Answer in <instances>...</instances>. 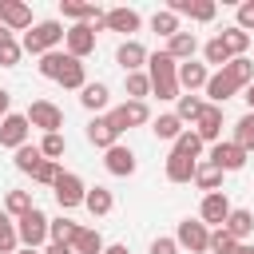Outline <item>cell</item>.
<instances>
[{"instance_id":"cell-20","label":"cell","mask_w":254,"mask_h":254,"mask_svg":"<svg viewBox=\"0 0 254 254\" xmlns=\"http://www.w3.org/2000/svg\"><path fill=\"white\" fill-rule=\"evenodd\" d=\"M206 79H210V67H206V64H198V60L179 64V87H183L187 95H198V91L206 87Z\"/></svg>"},{"instance_id":"cell-19","label":"cell","mask_w":254,"mask_h":254,"mask_svg":"<svg viewBox=\"0 0 254 254\" xmlns=\"http://www.w3.org/2000/svg\"><path fill=\"white\" fill-rule=\"evenodd\" d=\"M147 56H151V52H147L139 40H123V44L115 48V64L123 67V75H127V71H143V67H147Z\"/></svg>"},{"instance_id":"cell-32","label":"cell","mask_w":254,"mask_h":254,"mask_svg":"<svg viewBox=\"0 0 254 254\" xmlns=\"http://www.w3.org/2000/svg\"><path fill=\"white\" fill-rule=\"evenodd\" d=\"M222 71H226V75H230V79H234V87H238V91H242V87H250V83H254V64H250V60H246V56H234V60H230V64H226V67H222Z\"/></svg>"},{"instance_id":"cell-8","label":"cell","mask_w":254,"mask_h":254,"mask_svg":"<svg viewBox=\"0 0 254 254\" xmlns=\"http://www.w3.org/2000/svg\"><path fill=\"white\" fill-rule=\"evenodd\" d=\"M60 16L71 24H91V32H103V8L99 4H83V0H60Z\"/></svg>"},{"instance_id":"cell-37","label":"cell","mask_w":254,"mask_h":254,"mask_svg":"<svg viewBox=\"0 0 254 254\" xmlns=\"http://www.w3.org/2000/svg\"><path fill=\"white\" fill-rule=\"evenodd\" d=\"M151 32H155V36H163V40H171L175 32H183V24H179V16H175V12L159 8V12L151 16Z\"/></svg>"},{"instance_id":"cell-51","label":"cell","mask_w":254,"mask_h":254,"mask_svg":"<svg viewBox=\"0 0 254 254\" xmlns=\"http://www.w3.org/2000/svg\"><path fill=\"white\" fill-rule=\"evenodd\" d=\"M103 254H131V250H127V242H111V246H103Z\"/></svg>"},{"instance_id":"cell-28","label":"cell","mask_w":254,"mask_h":254,"mask_svg":"<svg viewBox=\"0 0 254 254\" xmlns=\"http://www.w3.org/2000/svg\"><path fill=\"white\" fill-rule=\"evenodd\" d=\"M56 83L67 87V91H83V83H87V67H83V60H71V56H67V64H64V71H60Z\"/></svg>"},{"instance_id":"cell-47","label":"cell","mask_w":254,"mask_h":254,"mask_svg":"<svg viewBox=\"0 0 254 254\" xmlns=\"http://www.w3.org/2000/svg\"><path fill=\"white\" fill-rule=\"evenodd\" d=\"M151 254H179V242H175V234H159V238L151 242Z\"/></svg>"},{"instance_id":"cell-22","label":"cell","mask_w":254,"mask_h":254,"mask_svg":"<svg viewBox=\"0 0 254 254\" xmlns=\"http://www.w3.org/2000/svg\"><path fill=\"white\" fill-rule=\"evenodd\" d=\"M163 52H167L175 64H187V60H194V52H198V36L183 28V32H175V36L167 40V48H163Z\"/></svg>"},{"instance_id":"cell-42","label":"cell","mask_w":254,"mask_h":254,"mask_svg":"<svg viewBox=\"0 0 254 254\" xmlns=\"http://www.w3.org/2000/svg\"><path fill=\"white\" fill-rule=\"evenodd\" d=\"M12 155H16L12 163H16V171H20V175H32V171L40 167V159H44V155H40V147H32V143H24V147H20V151H12Z\"/></svg>"},{"instance_id":"cell-11","label":"cell","mask_w":254,"mask_h":254,"mask_svg":"<svg viewBox=\"0 0 254 254\" xmlns=\"http://www.w3.org/2000/svg\"><path fill=\"white\" fill-rule=\"evenodd\" d=\"M234 206H230V198H226V190H214V194H202V202H198V222H206L210 230H218L222 222H226V214H230Z\"/></svg>"},{"instance_id":"cell-41","label":"cell","mask_w":254,"mask_h":254,"mask_svg":"<svg viewBox=\"0 0 254 254\" xmlns=\"http://www.w3.org/2000/svg\"><path fill=\"white\" fill-rule=\"evenodd\" d=\"M20 250V234H16V218H8L0 210V254H16Z\"/></svg>"},{"instance_id":"cell-46","label":"cell","mask_w":254,"mask_h":254,"mask_svg":"<svg viewBox=\"0 0 254 254\" xmlns=\"http://www.w3.org/2000/svg\"><path fill=\"white\" fill-rule=\"evenodd\" d=\"M20 56H24V48H20V40H16V36L0 40V67H16V64H20Z\"/></svg>"},{"instance_id":"cell-1","label":"cell","mask_w":254,"mask_h":254,"mask_svg":"<svg viewBox=\"0 0 254 254\" xmlns=\"http://www.w3.org/2000/svg\"><path fill=\"white\" fill-rule=\"evenodd\" d=\"M147 79H151V95H159V103H171V99H179L183 95V87H179V64L159 48V52H151L147 56Z\"/></svg>"},{"instance_id":"cell-53","label":"cell","mask_w":254,"mask_h":254,"mask_svg":"<svg viewBox=\"0 0 254 254\" xmlns=\"http://www.w3.org/2000/svg\"><path fill=\"white\" fill-rule=\"evenodd\" d=\"M16 254H40V250H28V246H20V250H16Z\"/></svg>"},{"instance_id":"cell-5","label":"cell","mask_w":254,"mask_h":254,"mask_svg":"<svg viewBox=\"0 0 254 254\" xmlns=\"http://www.w3.org/2000/svg\"><path fill=\"white\" fill-rule=\"evenodd\" d=\"M24 119H28V127H40L44 135H56V131L64 127V111H60L52 99H32L28 111H24Z\"/></svg>"},{"instance_id":"cell-39","label":"cell","mask_w":254,"mask_h":254,"mask_svg":"<svg viewBox=\"0 0 254 254\" xmlns=\"http://www.w3.org/2000/svg\"><path fill=\"white\" fill-rule=\"evenodd\" d=\"M230 60H234V56L226 52V44H222L218 36H210V40L202 44V64H214V67H226Z\"/></svg>"},{"instance_id":"cell-3","label":"cell","mask_w":254,"mask_h":254,"mask_svg":"<svg viewBox=\"0 0 254 254\" xmlns=\"http://www.w3.org/2000/svg\"><path fill=\"white\" fill-rule=\"evenodd\" d=\"M16 234H20V246L44 250V246H48V214H44L40 206H32L24 218H16Z\"/></svg>"},{"instance_id":"cell-54","label":"cell","mask_w":254,"mask_h":254,"mask_svg":"<svg viewBox=\"0 0 254 254\" xmlns=\"http://www.w3.org/2000/svg\"><path fill=\"white\" fill-rule=\"evenodd\" d=\"M246 254H254V246H250V250H246Z\"/></svg>"},{"instance_id":"cell-48","label":"cell","mask_w":254,"mask_h":254,"mask_svg":"<svg viewBox=\"0 0 254 254\" xmlns=\"http://www.w3.org/2000/svg\"><path fill=\"white\" fill-rule=\"evenodd\" d=\"M238 28H242V32H250V28H254V0L238 4Z\"/></svg>"},{"instance_id":"cell-17","label":"cell","mask_w":254,"mask_h":254,"mask_svg":"<svg viewBox=\"0 0 254 254\" xmlns=\"http://www.w3.org/2000/svg\"><path fill=\"white\" fill-rule=\"evenodd\" d=\"M139 28H143V16L135 8H107L103 12V32H123L131 40V32H139Z\"/></svg>"},{"instance_id":"cell-7","label":"cell","mask_w":254,"mask_h":254,"mask_svg":"<svg viewBox=\"0 0 254 254\" xmlns=\"http://www.w3.org/2000/svg\"><path fill=\"white\" fill-rule=\"evenodd\" d=\"M107 119H111L119 131H131V127L151 123V107H147V99H123L119 107H111V111H107Z\"/></svg>"},{"instance_id":"cell-38","label":"cell","mask_w":254,"mask_h":254,"mask_svg":"<svg viewBox=\"0 0 254 254\" xmlns=\"http://www.w3.org/2000/svg\"><path fill=\"white\" fill-rule=\"evenodd\" d=\"M230 143H238L246 155L254 151V111H246V115L234 123V135H230Z\"/></svg>"},{"instance_id":"cell-10","label":"cell","mask_w":254,"mask_h":254,"mask_svg":"<svg viewBox=\"0 0 254 254\" xmlns=\"http://www.w3.org/2000/svg\"><path fill=\"white\" fill-rule=\"evenodd\" d=\"M64 52H67L71 60H87V56L95 52V32H91V24H71V28L64 32Z\"/></svg>"},{"instance_id":"cell-6","label":"cell","mask_w":254,"mask_h":254,"mask_svg":"<svg viewBox=\"0 0 254 254\" xmlns=\"http://www.w3.org/2000/svg\"><path fill=\"white\" fill-rule=\"evenodd\" d=\"M52 194H56L60 210H75V206H83L87 187H83V179H79L75 171H60V179L52 183Z\"/></svg>"},{"instance_id":"cell-14","label":"cell","mask_w":254,"mask_h":254,"mask_svg":"<svg viewBox=\"0 0 254 254\" xmlns=\"http://www.w3.org/2000/svg\"><path fill=\"white\" fill-rule=\"evenodd\" d=\"M190 131L206 143V147H214L218 139H222V107H214V103H206L202 107V115L190 123Z\"/></svg>"},{"instance_id":"cell-31","label":"cell","mask_w":254,"mask_h":254,"mask_svg":"<svg viewBox=\"0 0 254 254\" xmlns=\"http://www.w3.org/2000/svg\"><path fill=\"white\" fill-rule=\"evenodd\" d=\"M103 234L95 230V226H79V234H75V242H71V250L75 254H103Z\"/></svg>"},{"instance_id":"cell-44","label":"cell","mask_w":254,"mask_h":254,"mask_svg":"<svg viewBox=\"0 0 254 254\" xmlns=\"http://www.w3.org/2000/svg\"><path fill=\"white\" fill-rule=\"evenodd\" d=\"M60 171H64V167H60L56 159H40V167L32 171V183H40V187H52V183L60 179Z\"/></svg>"},{"instance_id":"cell-16","label":"cell","mask_w":254,"mask_h":254,"mask_svg":"<svg viewBox=\"0 0 254 254\" xmlns=\"http://www.w3.org/2000/svg\"><path fill=\"white\" fill-rule=\"evenodd\" d=\"M103 167H107V175H115V179H131L139 163H135V151H131V147L115 143V147L103 151Z\"/></svg>"},{"instance_id":"cell-24","label":"cell","mask_w":254,"mask_h":254,"mask_svg":"<svg viewBox=\"0 0 254 254\" xmlns=\"http://www.w3.org/2000/svg\"><path fill=\"white\" fill-rule=\"evenodd\" d=\"M79 103H83V111H91V115H103L107 111V103H111V87L107 83H83V91H79Z\"/></svg>"},{"instance_id":"cell-4","label":"cell","mask_w":254,"mask_h":254,"mask_svg":"<svg viewBox=\"0 0 254 254\" xmlns=\"http://www.w3.org/2000/svg\"><path fill=\"white\" fill-rule=\"evenodd\" d=\"M175 242H179V250L206 254V250H210V226L198 222V218H183V222L175 226Z\"/></svg>"},{"instance_id":"cell-30","label":"cell","mask_w":254,"mask_h":254,"mask_svg":"<svg viewBox=\"0 0 254 254\" xmlns=\"http://www.w3.org/2000/svg\"><path fill=\"white\" fill-rule=\"evenodd\" d=\"M75 234H79V222H71V218H48V242H64V246H71L75 242Z\"/></svg>"},{"instance_id":"cell-35","label":"cell","mask_w":254,"mask_h":254,"mask_svg":"<svg viewBox=\"0 0 254 254\" xmlns=\"http://www.w3.org/2000/svg\"><path fill=\"white\" fill-rule=\"evenodd\" d=\"M218 40L226 44V52H230V56H246V48H250V32H242L238 24L222 28V32H218Z\"/></svg>"},{"instance_id":"cell-25","label":"cell","mask_w":254,"mask_h":254,"mask_svg":"<svg viewBox=\"0 0 254 254\" xmlns=\"http://www.w3.org/2000/svg\"><path fill=\"white\" fill-rule=\"evenodd\" d=\"M83 206H87V214L91 218H107L111 210H115V194L107 190V187H87V194H83Z\"/></svg>"},{"instance_id":"cell-9","label":"cell","mask_w":254,"mask_h":254,"mask_svg":"<svg viewBox=\"0 0 254 254\" xmlns=\"http://www.w3.org/2000/svg\"><path fill=\"white\" fill-rule=\"evenodd\" d=\"M206 159H210V163H214L222 175H230V171H242L250 155H246L238 143H230V139H218V143L210 147V155H206Z\"/></svg>"},{"instance_id":"cell-2","label":"cell","mask_w":254,"mask_h":254,"mask_svg":"<svg viewBox=\"0 0 254 254\" xmlns=\"http://www.w3.org/2000/svg\"><path fill=\"white\" fill-rule=\"evenodd\" d=\"M64 24L60 20H36L28 32H24V40H20V48L28 52V56H48V52H60V44H64Z\"/></svg>"},{"instance_id":"cell-50","label":"cell","mask_w":254,"mask_h":254,"mask_svg":"<svg viewBox=\"0 0 254 254\" xmlns=\"http://www.w3.org/2000/svg\"><path fill=\"white\" fill-rule=\"evenodd\" d=\"M8 111H12V95H8V91H4V87H0V119H4V115H8Z\"/></svg>"},{"instance_id":"cell-36","label":"cell","mask_w":254,"mask_h":254,"mask_svg":"<svg viewBox=\"0 0 254 254\" xmlns=\"http://www.w3.org/2000/svg\"><path fill=\"white\" fill-rule=\"evenodd\" d=\"M202 107H206V99H202V95H187V91H183V95L175 99V115H179L183 123H194V119L202 115Z\"/></svg>"},{"instance_id":"cell-13","label":"cell","mask_w":254,"mask_h":254,"mask_svg":"<svg viewBox=\"0 0 254 254\" xmlns=\"http://www.w3.org/2000/svg\"><path fill=\"white\" fill-rule=\"evenodd\" d=\"M167 12L187 16L190 24H210V20L218 16V4H214V0H171V4H167Z\"/></svg>"},{"instance_id":"cell-15","label":"cell","mask_w":254,"mask_h":254,"mask_svg":"<svg viewBox=\"0 0 254 254\" xmlns=\"http://www.w3.org/2000/svg\"><path fill=\"white\" fill-rule=\"evenodd\" d=\"M36 20H32V8L24 0H0V28H8L12 36L16 32H28Z\"/></svg>"},{"instance_id":"cell-26","label":"cell","mask_w":254,"mask_h":254,"mask_svg":"<svg viewBox=\"0 0 254 254\" xmlns=\"http://www.w3.org/2000/svg\"><path fill=\"white\" fill-rule=\"evenodd\" d=\"M151 131H155V139H163V143H175L187 127H183V119L175 115V111H163V115H151Z\"/></svg>"},{"instance_id":"cell-33","label":"cell","mask_w":254,"mask_h":254,"mask_svg":"<svg viewBox=\"0 0 254 254\" xmlns=\"http://www.w3.org/2000/svg\"><path fill=\"white\" fill-rule=\"evenodd\" d=\"M171 151H175V155H187V159H194V163H198V159H202V151H206V143H202V139H198V135L187 127V131H183V135L171 143Z\"/></svg>"},{"instance_id":"cell-27","label":"cell","mask_w":254,"mask_h":254,"mask_svg":"<svg viewBox=\"0 0 254 254\" xmlns=\"http://www.w3.org/2000/svg\"><path fill=\"white\" fill-rule=\"evenodd\" d=\"M198 190H206V194H214V190H222V171L210 163V159H198L194 163V179H190Z\"/></svg>"},{"instance_id":"cell-12","label":"cell","mask_w":254,"mask_h":254,"mask_svg":"<svg viewBox=\"0 0 254 254\" xmlns=\"http://www.w3.org/2000/svg\"><path fill=\"white\" fill-rule=\"evenodd\" d=\"M28 135H32V127H28V119H24L20 111H8V115L0 119V147L20 151V147L28 143Z\"/></svg>"},{"instance_id":"cell-49","label":"cell","mask_w":254,"mask_h":254,"mask_svg":"<svg viewBox=\"0 0 254 254\" xmlns=\"http://www.w3.org/2000/svg\"><path fill=\"white\" fill-rule=\"evenodd\" d=\"M40 254H75V250H71V246H64V242H48Z\"/></svg>"},{"instance_id":"cell-34","label":"cell","mask_w":254,"mask_h":254,"mask_svg":"<svg viewBox=\"0 0 254 254\" xmlns=\"http://www.w3.org/2000/svg\"><path fill=\"white\" fill-rule=\"evenodd\" d=\"M32 206H36V202H32V190H8V194H4V206H0V210H4L8 218H24V214H28Z\"/></svg>"},{"instance_id":"cell-40","label":"cell","mask_w":254,"mask_h":254,"mask_svg":"<svg viewBox=\"0 0 254 254\" xmlns=\"http://www.w3.org/2000/svg\"><path fill=\"white\" fill-rule=\"evenodd\" d=\"M123 91H127V99H147V95H151L147 71H127V75H123Z\"/></svg>"},{"instance_id":"cell-52","label":"cell","mask_w":254,"mask_h":254,"mask_svg":"<svg viewBox=\"0 0 254 254\" xmlns=\"http://www.w3.org/2000/svg\"><path fill=\"white\" fill-rule=\"evenodd\" d=\"M246 103H250V111H254V83L246 87Z\"/></svg>"},{"instance_id":"cell-23","label":"cell","mask_w":254,"mask_h":254,"mask_svg":"<svg viewBox=\"0 0 254 254\" xmlns=\"http://www.w3.org/2000/svg\"><path fill=\"white\" fill-rule=\"evenodd\" d=\"M202 91H206V103L222 107V103H226V99H230L238 87H234V79H230V75L218 67V71H210V79H206V87H202Z\"/></svg>"},{"instance_id":"cell-29","label":"cell","mask_w":254,"mask_h":254,"mask_svg":"<svg viewBox=\"0 0 254 254\" xmlns=\"http://www.w3.org/2000/svg\"><path fill=\"white\" fill-rule=\"evenodd\" d=\"M194 179V159H187V155H167V183H190Z\"/></svg>"},{"instance_id":"cell-21","label":"cell","mask_w":254,"mask_h":254,"mask_svg":"<svg viewBox=\"0 0 254 254\" xmlns=\"http://www.w3.org/2000/svg\"><path fill=\"white\" fill-rule=\"evenodd\" d=\"M222 230H226L234 242H250V234H254V210H246V206H234V210L226 214Z\"/></svg>"},{"instance_id":"cell-18","label":"cell","mask_w":254,"mask_h":254,"mask_svg":"<svg viewBox=\"0 0 254 254\" xmlns=\"http://www.w3.org/2000/svg\"><path fill=\"white\" fill-rule=\"evenodd\" d=\"M119 127L107 119V115H91V123H87V143L91 147H99V151H107V147H115L119 143Z\"/></svg>"},{"instance_id":"cell-45","label":"cell","mask_w":254,"mask_h":254,"mask_svg":"<svg viewBox=\"0 0 254 254\" xmlns=\"http://www.w3.org/2000/svg\"><path fill=\"white\" fill-rule=\"evenodd\" d=\"M64 151H67V139H64L60 131L40 139V155H44V159H56V163H60V155H64Z\"/></svg>"},{"instance_id":"cell-43","label":"cell","mask_w":254,"mask_h":254,"mask_svg":"<svg viewBox=\"0 0 254 254\" xmlns=\"http://www.w3.org/2000/svg\"><path fill=\"white\" fill-rule=\"evenodd\" d=\"M64 64H67V52H48V56H40V75L44 79H60V71H64Z\"/></svg>"}]
</instances>
